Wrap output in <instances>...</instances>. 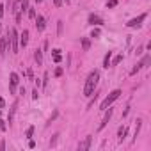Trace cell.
I'll list each match as a JSON object with an SVG mask.
<instances>
[{
  "label": "cell",
  "mask_w": 151,
  "mask_h": 151,
  "mask_svg": "<svg viewBox=\"0 0 151 151\" xmlns=\"http://www.w3.org/2000/svg\"><path fill=\"white\" fill-rule=\"evenodd\" d=\"M98 80H100V71H91L87 80H85V87H84V96L85 98H91L94 89H96V85H98Z\"/></svg>",
  "instance_id": "cell-1"
},
{
  "label": "cell",
  "mask_w": 151,
  "mask_h": 151,
  "mask_svg": "<svg viewBox=\"0 0 151 151\" xmlns=\"http://www.w3.org/2000/svg\"><path fill=\"white\" fill-rule=\"evenodd\" d=\"M119 96H121V91H119V89L112 91L109 96H107V98L101 101V105H100V110H105V109H109V107H110V105H112V103H114V101L119 98Z\"/></svg>",
  "instance_id": "cell-2"
},
{
  "label": "cell",
  "mask_w": 151,
  "mask_h": 151,
  "mask_svg": "<svg viewBox=\"0 0 151 151\" xmlns=\"http://www.w3.org/2000/svg\"><path fill=\"white\" fill-rule=\"evenodd\" d=\"M9 43H11V52H13V53H18V50H20V36H18L16 29H11Z\"/></svg>",
  "instance_id": "cell-3"
},
{
  "label": "cell",
  "mask_w": 151,
  "mask_h": 151,
  "mask_svg": "<svg viewBox=\"0 0 151 151\" xmlns=\"http://www.w3.org/2000/svg\"><path fill=\"white\" fill-rule=\"evenodd\" d=\"M146 18H147V14H146V13H142V14H139L137 18H132V20H130V21H128V23H126V25H128V27H130V29H139V27L142 25V21H144Z\"/></svg>",
  "instance_id": "cell-4"
},
{
  "label": "cell",
  "mask_w": 151,
  "mask_h": 151,
  "mask_svg": "<svg viewBox=\"0 0 151 151\" xmlns=\"http://www.w3.org/2000/svg\"><path fill=\"white\" fill-rule=\"evenodd\" d=\"M9 78H11L9 93H11V94H14V93H16V87H18V84H20V77H18V73H11V75H9Z\"/></svg>",
  "instance_id": "cell-5"
},
{
  "label": "cell",
  "mask_w": 151,
  "mask_h": 151,
  "mask_svg": "<svg viewBox=\"0 0 151 151\" xmlns=\"http://www.w3.org/2000/svg\"><path fill=\"white\" fill-rule=\"evenodd\" d=\"M112 112H114L112 109H105V116H103V121H101V123H100V126H98V130H100V132L103 130V128H105L107 124H109V121H110V117H112Z\"/></svg>",
  "instance_id": "cell-6"
},
{
  "label": "cell",
  "mask_w": 151,
  "mask_h": 151,
  "mask_svg": "<svg viewBox=\"0 0 151 151\" xmlns=\"http://www.w3.org/2000/svg\"><path fill=\"white\" fill-rule=\"evenodd\" d=\"M7 46H9V36H4V37H0V55H6L7 52Z\"/></svg>",
  "instance_id": "cell-7"
},
{
  "label": "cell",
  "mask_w": 151,
  "mask_h": 151,
  "mask_svg": "<svg viewBox=\"0 0 151 151\" xmlns=\"http://www.w3.org/2000/svg\"><path fill=\"white\" fill-rule=\"evenodd\" d=\"M34 20H36V29H37L39 32H43V30H45V27H46L45 18H43V16H36Z\"/></svg>",
  "instance_id": "cell-8"
},
{
  "label": "cell",
  "mask_w": 151,
  "mask_h": 151,
  "mask_svg": "<svg viewBox=\"0 0 151 151\" xmlns=\"http://www.w3.org/2000/svg\"><path fill=\"white\" fill-rule=\"evenodd\" d=\"M27 43H29V30L23 29V32L20 34V46H21V48H25V46H27Z\"/></svg>",
  "instance_id": "cell-9"
},
{
  "label": "cell",
  "mask_w": 151,
  "mask_h": 151,
  "mask_svg": "<svg viewBox=\"0 0 151 151\" xmlns=\"http://www.w3.org/2000/svg\"><path fill=\"white\" fill-rule=\"evenodd\" d=\"M91 142H93V137H91V135H87V137L84 139V142H80V144H78V149H82V151H84V149H89V147H91Z\"/></svg>",
  "instance_id": "cell-10"
},
{
  "label": "cell",
  "mask_w": 151,
  "mask_h": 151,
  "mask_svg": "<svg viewBox=\"0 0 151 151\" xmlns=\"http://www.w3.org/2000/svg\"><path fill=\"white\" fill-rule=\"evenodd\" d=\"M87 21L91 25H101L103 23V20L98 16V14H89V18H87Z\"/></svg>",
  "instance_id": "cell-11"
},
{
  "label": "cell",
  "mask_w": 151,
  "mask_h": 151,
  "mask_svg": "<svg viewBox=\"0 0 151 151\" xmlns=\"http://www.w3.org/2000/svg\"><path fill=\"white\" fill-rule=\"evenodd\" d=\"M126 133H128V128H126V126H121V128H119V132H117V139H119V142L124 140Z\"/></svg>",
  "instance_id": "cell-12"
},
{
  "label": "cell",
  "mask_w": 151,
  "mask_h": 151,
  "mask_svg": "<svg viewBox=\"0 0 151 151\" xmlns=\"http://www.w3.org/2000/svg\"><path fill=\"white\" fill-rule=\"evenodd\" d=\"M34 60L37 62V66H41V64H43V52L41 50H36L34 52Z\"/></svg>",
  "instance_id": "cell-13"
},
{
  "label": "cell",
  "mask_w": 151,
  "mask_h": 151,
  "mask_svg": "<svg viewBox=\"0 0 151 151\" xmlns=\"http://www.w3.org/2000/svg\"><path fill=\"white\" fill-rule=\"evenodd\" d=\"M21 14H23L25 11H29V0H21V2H20V9H18Z\"/></svg>",
  "instance_id": "cell-14"
},
{
  "label": "cell",
  "mask_w": 151,
  "mask_h": 151,
  "mask_svg": "<svg viewBox=\"0 0 151 151\" xmlns=\"http://www.w3.org/2000/svg\"><path fill=\"white\" fill-rule=\"evenodd\" d=\"M110 59H112V52H107V55L103 59V68H109L110 66Z\"/></svg>",
  "instance_id": "cell-15"
},
{
  "label": "cell",
  "mask_w": 151,
  "mask_h": 151,
  "mask_svg": "<svg viewBox=\"0 0 151 151\" xmlns=\"http://www.w3.org/2000/svg\"><path fill=\"white\" fill-rule=\"evenodd\" d=\"M82 48H84V52H87L89 48H91V41L85 37V39H82Z\"/></svg>",
  "instance_id": "cell-16"
},
{
  "label": "cell",
  "mask_w": 151,
  "mask_h": 151,
  "mask_svg": "<svg viewBox=\"0 0 151 151\" xmlns=\"http://www.w3.org/2000/svg\"><path fill=\"white\" fill-rule=\"evenodd\" d=\"M52 53H53V62H60V59H62V57H60V50H59V48H55Z\"/></svg>",
  "instance_id": "cell-17"
},
{
  "label": "cell",
  "mask_w": 151,
  "mask_h": 151,
  "mask_svg": "<svg viewBox=\"0 0 151 151\" xmlns=\"http://www.w3.org/2000/svg\"><path fill=\"white\" fill-rule=\"evenodd\" d=\"M149 62H151V57H149V55H146V57H144V59L140 60V64H142V68H147V66H149Z\"/></svg>",
  "instance_id": "cell-18"
},
{
  "label": "cell",
  "mask_w": 151,
  "mask_h": 151,
  "mask_svg": "<svg viewBox=\"0 0 151 151\" xmlns=\"http://www.w3.org/2000/svg\"><path fill=\"white\" fill-rule=\"evenodd\" d=\"M121 60H123V55L119 53V55H116V57H114V60H112V64H110V66H117V64H119Z\"/></svg>",
  "instance_id": "cell-19"
},
{
  "label": "cell",
  "mask_w": 151,
  "mask_h": 151,
  "mask_svg": "<svg viewBox=\"0 0 151 151\" xmlns=\"http://www.w3.org/2000/svg\"><path fill=\"white\" fill-rule=\"evenodd\" d=\"M117 6V0H107V7L109 9H114Z\"/></svg>",
  "instance_id": "cell-20"
},
{
  "label": "cell",
  "mask_w": 151,
  "mask_h": 151,
  "mask_svg": "<svg viewBox=\"0 0 151 151\" xmlns=\"http://www.w3.org/2000/svg\"><path fill=\"white\" fill-rule=\"evenodd\" d=\"M140 70H142V64L139 62V64H137V66H135V68H133V70L130 71V75H135V73H137V71H140Z\"/></svg>",
  "instance_id": "cell-21"
},
{
  "label": "cell",
  "mask_w": 151,
  "mask_h": 151,
  "mask_svg": "<svg viewBox=\"0 0 151 151\" xmlns=\"http://www.w3.org/2000/svg\"><path fill=\"white\" fill-rule=\"evenodd\" d=\"M100 29H93V32H91V37H100Z\"/></svg>",
  "instance_id": "cell-22"
},
{
  "label": "cell",
  "mask_w": 151,
  "mask_h": 151,
  "mask_svg": "<svg viewBox=\"0 0 151 151\" xmlns=\"http://www.w3.org/2000/svg\"><path fill=\"white\" fill-rule=\"evenodd\" d=\"M25 135H27L29 139H30V137L34 135V126H29V130H27V133H25Z\"/></svg>",
  "instance_id": "cell-23"
},
{
  "label": "cell",
  "mask_w": 151,
  "mask_h": 151,
  "mask_svg": "<svg viewBox=\"0 0 151 151\" xmlns=\"http://www.w3.org/2000/svg\"><path fill=\"white\" fill-rule=\"evenodd\" d=\"M29 16H30L32 20L36 18V9H34V7H29Z\"/></svg>",
  "instance_id": "cell-24"
},
{
  "label": "cell",
  "mask_w": 151,
  "mask_h": 151,
  "mask_svg": "<svg viewBox=\"0 0 151 151\" xmlns=\"http://www.w3.org/2000/svg\"><path fill=\"white\" fill-rule=\"evenodd\" d=\"M0 130H2V132H6V130H7V124H6V121H0Z\"/></svg>",
  "instance_id": "cell-25"
},
{
  "label": "cell",
  "mask_w": 151,
  "mask_h": 151,
  "mask_svg": "<svg viewBox=\"0 0 151 151\" xmlns=\"http://www.w3.org/2000/svg\"><path fill=\"white\" fill-rule=\"evenodd\" d=\"M39 98V93H37V89H34V93H32V100H37Z\"/></svg>",
  "instance_id": "cell-26"
},
{
  "label": "cell",
  "mask_w": 151,
  "mask_h": 151,
  "mask_svg": "<svg viewBox=\"0 0 151 151\" xmlns=\"http://www.w3.org/2000/svg\"><path fill=\"white\" fill-rule=\"evenodd\" d=\"M60 75H62V68H57L55 70V77H60Z\"/></svg>",
  "instance_id": "cell-27"
},
{
  "label": "cell",
  "mask_w": 151,
  "mask_h": 151,
  "mask_svg": "<svg viewBox=\"0 0 151 151\" xmlns=\"http://www.w3.org/2000/svg\"><path fill=\"white\" fill-rule=\"evenodd\" d=\"M53 4H55V7H60L62 6V0H53Z\"/></svg>",
  "instance_id": "cell-28"
},
{
  "label": "cell",
  "mask_w": 151,
  "mask_h": 151,
  "mask_svg": "<svg viewBox=\"0 0 151 151\" xmlns=\"http://www.w3.org/2000/svg\"><path fill=\"white\" fill-rule=\"evenodd\" d=\"M4 107H6V101H4L2 96H0V109H4Z\"/></svg>",
  "instance_id": "cell-29"
},
{
  "label": "cell",
  "mask_w": 151,
  "mask_h": 151,
  "mask_svg": "<svg viewBox=\"0 0 151 151\" xmlns=\"http://www.w3.org/2000/svg\"><path fill=\"white\" fill-rule=\"evenodd\" d=\"M2 16H4V7L0 6V18H2Z\"/></svg>",
  "instance_id": "cell-30"
},
{
  "label": "cell",
  "mask_w": 151,
  "mask_h": 151,
  "mask_svg": "<svg viewBox=\"0 0 151 151\" xmlns=\"http://www.w3.org/2000/svg\"><path fill=\"white\" fill-rule=\"evenodd\" d=\"M36 2H37V4H41V2H43V0H36Z\"/></svg>",
  "instance_id": "cell-31"
},
{
  "label": "cell",
  "mask_w": 151,
  "mask_h": 151,
  "mask_svg": "<svg viewBox=\"0 0 151 151\" xmlns=\"http://www.w3.org/2000/svg\"><path fill=\"white\" fill-rule=\"evenodd\" d=\"M0 32H2V25H0Z\"/></svg>",
  "instance_id": "cell-32"
}]
</instances>
